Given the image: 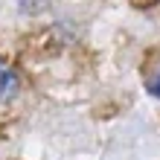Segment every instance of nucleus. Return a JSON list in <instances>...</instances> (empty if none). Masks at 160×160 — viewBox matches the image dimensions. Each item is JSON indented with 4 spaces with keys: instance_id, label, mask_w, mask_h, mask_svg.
Here are the masks:
<instances>
[{
    "instance_id": "2",
    "label": "nucleus",
    "mask_w": 160,
    "mask_h": 160,
    "mask_svg": "<svg viewBox=\"0 0 160 160\" xmlns=\"http://www.w3.org/2000/svg\"><path fill=\"white\" fill-rule=\"evenodd\" d=\"M152 93L160 99V76H157V79H154V84H152Z\"/></svg>"
},
{
    "instance_id": "1",
    "label": "nucleus",
    "mask_w": 160,
    "mask_h": 160,
    "mask_svg": "<svg viewBox=\"0 0 160 160\" xmlns=\"http://www.w3.org/2000/svg\"><path fill=\"white\" fill-rule=\"evenodd\" d=\"M15 93H18V73L6 61H0V102L12 99Z\"/></svg>"
}]
</instances>
